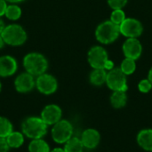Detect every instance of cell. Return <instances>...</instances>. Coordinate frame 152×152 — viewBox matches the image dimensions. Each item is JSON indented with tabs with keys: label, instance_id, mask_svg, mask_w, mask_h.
Returning a JSON list of instances; mask_svg holds the SVG:
<instances>
[{
	"label": "cell",
	"instance_id": "5b68a950",
	"mask_svg": "<svg viewBox=\"0 0 152 152\" xmlns=\"http://www.w3.org/2000/svg\"><path fill=\"white\" fill-rule=\"evenodd\" d=\"M73 134L72 125L67 120H60L53 125L52 129V137L59 144L67 142Z\"/></svg>",
	"mask_w": 152,
	"mask_h": 152
},
{
	"label": "cell",
	"instance_id": "4dcf8cb0",
	"mask_svg": "<svg viewBox=\"0 0 152 152\" xmlns=\"http://www.w3.org/2000/svg\"><path fill=\"white\" fill-rule=\"evenodd\" d=\"M4 45H5V42H4V40L3 38L2 35H0V49H2L4 46Z\"/></svg>",
	"mask_w": 152,
	"mask_h": 152
},
{
	"label": "cell",
	"instance_id": "52a82bcc",
	"mask_svg": "<svg viewBox=\"0 0 152 152\" xmlns=\"http://www.w3.org/2000/svg\"><path fill=\"white\" fill-rule=\"evenodd\" d=\"M36 87L39 93L49 95L56 92L58 88V82L56 78L47 73H44L36 78Z\"/></svg>",
	"mask_w": 152,
	"mask_h": 152
},
{
	"label": "cell",
	"instance_id": "2e32d148",
	"mask_svg": "<svg viewBox=\"0 0 152 152\" xmlns=\"http://www.w3.org/2000/svg\"><path fill=\"white\" fill-rule=\"evenodd\" d=\"M127 96L124 91H114L110 97V103L115 109H121L126 106Z\"/></svg>",
	"mask_w": 152,
	"mask_h": 152
},
{
	"label": "cell",
	"instance_id": "83f0119b",
	"mask_svg": "<svg viewBox=\"0 0 152 152\" xmlns=\"http://www.w3.org/2000/svg\"><path fill=\"white\" fill-rule=\"evenodd\" d=\"M7 5V2L5 0H0V17L4 15Z\"/></svg>",
	"mask_w": 152,
	"mask_h": 152
},
{
	"label": "cell",
	"instance_id": "7402d4cb",
	"mask_svg": "<svg viewBox=\"0 0 152 152\" xmlns=\"http://www.w3.org/2000/svg\"><path fill=\"white\" fill-rule=\"evenodd\" d=\"M12 132V125L11 121L4 117H0V138H6Z\"/></svg>",
	"mask_w": 152,
	"mask_h": 152
},
{
	"label": "cell",
	"instance_id": "f1b7e54d",
	"mask_svg": "<svg viewBox=\"0 0 152 152\" xmlns=\"http://www.w3.org/2000/svg\"><path fill=\"white\" fill-rule=\"evenodd\" d=\"M113 67H114V63L112 61L110 60H108L105 63V66H104V69H108V70H111L113 69Z\"/></svg>",
	"mask_w": 152,
	"mask_h": 152
},
{
	"label": "cell",
	"instance_id": "44dd1931",
	"mask_svg": "<svg viewBox=\"0 0 152 152\" xmlns=\"http://www.w3.org/2000/svg\"><path fill=\"white\" fill-rule=\"evenodd\" d=\"M83 143L80 139L77 137H71L67 142H65L64 151L65 152H82Z\"/></svg>",
	"mask_w": 152,
	"mask_h": 152
},
{
	"label": "cell",
	"instance_id": "e575fe53",
	"mask_svg": "<svg viewBox=\"0 0 152 152\" xmlns=\"http://www.w3.org/2000/svg\"><path fill=\"white\" fill-rule=\"evenodd\" d=\"M1 90H2V84H1V82H0V92H1Z\"/></svg>",
	"mask_w": 152,
	"mask_h": 152
},
{
	"label": "cell",
	"instance_id": "9c48e42d",
	"mask_svg": "<svg viewBox=\"0 0 152 152\" xmlns=\"http://www.w3.org/2000/svg\"><path fill=\"white\" fill-rule=\"evenodd\" d=\"M88 62L94 69H104L106 61L108 59V53L106 50L102 46L92 47L87 55Z\"/></svg>",
	"mask_w": 152,
	"mask_h": 152
},
{
	"label": "cell",
	"instance_id": "8fae6325",
	"mask_svg": "<svg viewBox=\"0 0 152 152\" xmlns=\"http://www.w3.org/2000/svg\"><path fill=\"white\" fill-rule=\"evenodd\" d=\"M61 116L62 111L58 105L49 104L43 109L40 118L47 126H53L61 120Z\"/></svg>",
	"mask_w": 152,
	"mask_h": 152
},
{
	"label": "cell",
	"instance_id": "603a6c76",
	"mask_svg": "<svg viewBox=\"0 0 152 152\" xmlns=\"http://www.w3.org/2000/svg\"><path fill=\"white\" fill-rule=\"evenodd\" d=\"M136 69V64H135V61L130 58H126L122 63H121V67L120 69L126 74V75H131L134 72Z\"/></svg>",
	"mask_w": 152,
	"mask_h": 152
},
{
	"label": "cell",
	"instance_id": "7c38bea8",
	"mask_svg": "<svg viewBox=\"0 0 152 152\" xmlns=\"http://www.w3.org/2000/svg\"><path fill=\"white\" fill-rule=\"evenodd\" d=\"M18 62L11 55L0 56V77H8L16 73Z\"/></svg>",
	"mask_w": 152,
	"mask_h": 152
},
{
	"label": "cell",
	"instance_id": "7a4b0ae2",
	"mask_svg": "<svg viewBox=\"0 0 152 152\" xmlns=\"http://www.w3.org/2000/svg\"><path fill=\"white\" fill-rule=\"evenodd\" d=\"M47 125L38 117L27 118L21 124L22 134L30 139H41L47 133Z\"/></svg>",
	"mask_w": 152,
	"mask_h": 152
},
{
	"label": "cell",
	"instance_id": "ba28073f",
	"mask_svg": "<svg viewBox=\"0 0 152 152\" xmlns=\"http://www.w3.org/2000/svg\"><path fill=\"white\" fill-rule=\"evenodd\" d=\"M120 33L128 38H137L142 34L143 27L142 23L133 18H126V20L119 25Z\"/></svg>",
	"mask_w": 152,
	"mask_h": 152
},
{
	"label": "cell",
	"instance_id": "d6986e66",
	"mask_svg": "<svg viewBox=\"0 0 152 152\" xmlns=\"http://www.w3.org/2000/svg\"><path fill=\"white\" fill-rule=\"evenodd\" d=\"M29 152H50V147L48 143L41 139H33L28 144Z\"/></svg>",
	"mask_w": 152,
	"mask_h": 152
},
{
	"label": "cell",
	"instance_id": "ffe728a7",
	"mask_svg": "<svg viewBox=\"0 0 152 152\" xmlns=\"http://www.w3.org/2000/svg\"><path fill=\"white\" fill-rule=\"evenodd\" d=\"M22 14V11L20 9V7L19 5H17L16 4H8L4 12V16L6 17V19H8L9 20H18Z\"/></svg>",
	"mask_w": 152,
	"mask_h": 152
},
{
	"label": "cell",
	"instance_id": "cb8c5ba5",
	"mask_svg": "<svg viewBox=\"0 0 152 152\" xmlns=\"http://www.w3.org/2000/svg\"><path fill=\"white\" fill-rule=\"evenodd\" d=\"M125 20H126V14L122 9L114 10L112 12L111 16H110V20L113 23H115L117 25H120Z\"/></svg>",
	"mask_w": 152,
	"mask_h": 152
},
{
	"label": "cell",
	"instance_id": "484cf974",
	"mask_svg": "<svg viewBox=\"0 0 152 152\" xmlns=\"http://www.w3.org/2000/svg\"><path fill=\"white\" fill-rule=\"evenodd\" d=\"M138 87H139V90L142 92V93H148L151 91L152 87V84L151 83V81L149 79H142L139 85H138Z\"/></svg>",
	"mask_w": 152,
	"mask_h": 152
},
{
	"label": "cell",
	"instance_id": "1f68e13d",
	"mask_svg": "<svg viewBox=\"0 0 152 152\" xmlns=\"http://www.w3.org/2000/svg\"><path fill=\"white\" fill-rule=\"evenodd\" d=\"M5 1L8 3H11V4H18V3L22 2L23 0H5Z\"/></svg>",
	"mask_w": 152,
	"mask_h": 152
},
{
	"label": "cell",
	"instance_id": "3957f363",
	"mask_svg": "<svg viewBox=\"0 0 152 152\" xmlns=\"http://www.w3.org/2000/svg\"><path fill=\"white\" fill-rule=\"evenodd\" d=\"M1 35L5 42V45L11 46L22 45L28 39V34L26 30L22 26L16 23L6 25Z\"/></svg>",
	"mask_w": 152,
	"mask_h": 152
},
{
	"label": "cell",
	"instance_id": "e0dca14e",
	"mask_svg": "<svg viewBox=\"0 0 152 152\" xmlns=\"http://www.w3.org/2000/svg\"><path fill=\"white\" fill-rule=\"evenodd\" d=\"M10 148L18 149L22 146L24 143V134L20 132H12L5 138Z\"/></svg>",
	"mask_w": 152,
	"mask_h": 152
},
{
	"label": "cell",
	"instance_id": "836d02e7",
	"mask_svg": "<svg viewBox=\"0 0 152 152\" xmlns=\"http://www.w3.org/2000/svg\"><path fill=\"white\" fill-rule=\"evenodd\" d=\"M148 79L151 81V83L152 84V68L151 69L150 72H149V75H148Z\"/></svg>",
	"mask_w": 152,
	"mask_h": 152
},
{
	"label": "cell",
	"instance_id": "d6a6232c",
	"mask_svg": "<svg viewBox=\"0 0 152 152\" xmlns=\"http://www.w3.org/2000/svg\"><path fill=\"white\" fill-rule=\"evenodd\" d=\"M50 152H65L64 151V149H61V148H55L53 149L52 151Z\"/></svg>",
	"mask_w": 152,
	"mask_h": 152
},
{
	"label": "cell",
	"instance_id": "4316f807",
	"mask_svg": "<svg viewBox=\"0 0 152 152\" xmlns=\"http://www.w3.org/2000/svg\"><path fill=\"white\" fill-rule=\"evenodd\" d=\"M10 147L5 140V138H0V152H8Z\"/></svg>",
	"mask_w": 152,
	"mask_h": 152
},
{
	"label": "cell",
	"instance_id": "277c9868",
	"mask_svg": "<svg viewBox=\"0 0 152 152\" xmlns=\"http://www.w3.org/2000/svg\"><path fill=\"white\" fill-rule=\"evenodd\" d=\"M119 25L113 23L111 20H106L101 23L95 31L96 39L102 44H111L119 36Z\"/></svg>",
	"mask_w": 152,
	"mask_h": 152
},
{
	"label": "cell",
	"instance_id": "30bf717a",
	"mask_svg": "<svg viewBox=\"0 0 152 152\" xmlns=\"http://www.w3.org/2000/svg\"><path fill=\"white\" fill-rule=\"evenodd\" d=\"M36 86L34 76L28 72H23L18 75L14 80V87L18 93L26 94L31 92Z\"/></svg>",
	"mask_w": 152,
	"mask_h": 152
},
{
	"label": "cell",
	"instance_id": "ac0fdd59",
	"mask_svg": "<svg viewBox=\"0 0 152 152\" xmlns=\"http://www.w3.org/2000/svg\"><path fill=\"white\" fill-rule=\"evenodd\" d=\"M107 74L104 69H94L90 74V82L94 86H102L106 82Z\"/></svg>",
	"mask_w": 152,
	"mask_h": 152
},
{
	"label": "cell",
	"instance_id": "5bb4252c",
	"mask_svg": "<svg viewBox=\"0 0 152 152\" xmlns=\"http://www.w3.org/2000/svg\"><path fill=\"white\" fill-rule=\"evenodd\" d=\"M81 142L84 147L94 149L100 142V134L94 129H86L82 134Z\"/></svg>",
	"mask_w": 152,
	"mask_h": 152
},
{
	"label": "cell",
	"instance_id": "9a60e30c",
	"mask_svg": "<svg viewBox=\"0 0 152 152\" xmlns=\"http://www.w3.org/2000/svg\"><path fill=\"white\" fill-rule=\"evenodd\" d=\"M137 142L145 151H152V129L141 131L137 136Z\"/></svg>",
	"mask_w": 152,
	"mask_h": 152
},
{
	"label": "cell",
	"instance_id": "d4e9b609",
	"mask_svg": "<svg viewBox=\"0 0 152 152\" xmlns=\"http://www.w3.org/2000/svg\"><path fill=\"white\" fill-rule=\"evenodd\" d=\"M127 3V0H108L109 5L113 10L122 9Z\"/></svg>",
	"mask_w": 152,
	"mask_h": 152
},
{
	"label": "cell",
	"instance_id": "4fadbf2b",
	"mask_svg": "<svg viewBox=\"0 0 152 152\" xmlns=\"http://www.w3.org/2000/svg\"><path fill=\"white\" fill-rule=\"evenodd\" d=\"M142 47L137 38H128L123 45V53L126 58L137 60L142 54Z\"/></svg>",
	"mask_w": 152,
	"mask_h": 152
},
{
	"label": "cell",
	"instance_id": "6da1fadb",
	"mask_svg": "<svg viewBox=\"0 0 152 152\" xmlns=\"http://www.w3.org/2000/svg\"><path fill=\"white\" fill-rule=\"evenodd\" d=\"M22 63L26 72L34 77H38L45 73L48 69L47 59L39 53H28L24 56Z\"/></svg>",
	"mask_w": 152,
	"mask_h": 152
},
{
	"label": "cell",
	"instance_id": "f546056e",
	"mask_svg": "<svg viewBox=\"0 0 152 152\" xmlns=\"http://www.w3.org/2000/svg\"><path fill=\"white\" fill-rule=\"evenodd\" d=\"M4 28H5V24H4V20H2V18L0 17V35H1L2 32L4 31Z\"/></svg>",
	"mask_w": 152,
	"mask_h": 152
},
{
	"label": "cell",
	"instance_id": "8992f818",
	"mask_svg": "<svg viewBox=\"0 0 152 152\" xmlns=\"http://www.w3.org/2000/svg\"><path fill=\"white\" fill-rule=\"evenodd\" d=\"M126 75L120 69V68L113 69L107 74L106 83L110 89L113 91H124L127 90Z\"/></svg>",
	"mask_w": 152,
	"mask_h": 152
}]
</instances>
